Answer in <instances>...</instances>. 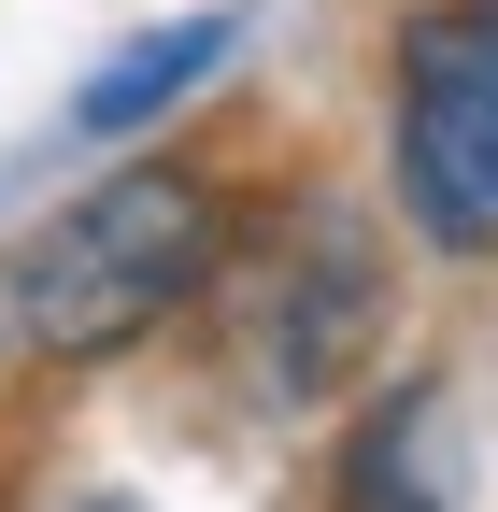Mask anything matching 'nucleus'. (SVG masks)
Returning a JSON list of instances; mask_svg holds the SVG:
<instances>
[{
    "label": "nucleus",
    "mask_w": 498,
    "mask_h": 512,
    "mask_svg": "<svg viewBox=\"0 0 498 512\" xmlns=\"http://www.w3.org/2000/svg\"><path fill=\"white\" fill-rule=\"evenodd\" d=\"M228 242H242L228 171H200V157H129V171L72 185V200L0 256V328H15L29 356H57V370L129 356V342L171 328L185 299L228 285Z\"/></svg>",
    "instance_id": "obj_1"
},
{
    "label": "nucleus",
    "mask_w": 498,
    "mask_h": 512,
    "mask_svg": "<svg viewBox=\"0 0 498 512\" xmlns=\"http://www.w3.org/2000/svg\"><path fill=\"white\" fill-rule=\"evenodd\" d=\"M399 214L442 256H498V0L399 15Z\"/></svg>",
    "instance_id": "obj_2"
},
{
    "label": "nucleus",
    "mask_w": 498,
    "mask_h": 512,
    "mask_svg": "<svg viewBox=\"0 0 498 512\" xmlns=\"http://www.w3.org/2000/svg\"><path fill=\"white\" fill-rule=\"evenodd\" d=\"M385 328V228H370L342 185H314L271 242H257V313H242V370H257V399H328V384L370 356Z\"/></svg>",
    "instance_id": "obj_3"
},
{
    "label": "nucleus",
    "mask_w": 498,
    "mask_h": 512,
    "mask_svg": "<svg viewBox=\"0 0 498 512\" xmlns=\"http://www.w3.org/2000/svg\"><path fill=\"white\" fill-rule=\"evenodd\" d=\"M342 512H456L442 498V399L427 384H399V399H370L356 441H342Z\"/></svg>",
    "instance_id": "obj_4"
},
{
    "label": "nucleus",
    "mask_w": 498,
    "mask_h": 512,
    "mask_svg": "<svg viewBox=\"0 0 498 512\" xmlns=\"http://www.w3.org/2000/svg\"><path fill=\"white\" fill-rule=\"evenodd\" d=\"M214 57H228V15H185V29H157V43H129V57H114V72L72 100L86 128H143V114H171L185 86H200L214 72Z\"/></svg>",
    "instance_id": "obj_5"
}]
</instances>
